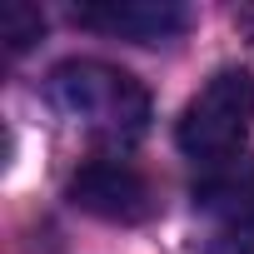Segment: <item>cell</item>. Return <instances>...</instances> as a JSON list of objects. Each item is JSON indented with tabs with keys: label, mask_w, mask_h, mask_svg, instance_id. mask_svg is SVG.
Segmentation results:
<instances>
[{
	"label": "cell",
	"mask_w": 254,
	"mask_h": 254,
	"mask_svg": "<svg viewBox=\"0 0 254 254\" xmlns=\"http://www.w3.org/2000/svg\"><path fill=\"white\" fill-rule=\"evenodd\" d=\"M50 100L80 125L95 140H110V145H130L145 135L150 125V95L145 85L120 70L110 60H65L50 70Z\"/></svg>",
	"instance_id": "6da1fadb"
},
{
	"label": "cell",
	"mask_w": 254,
	"mask_h": 254,
	"mask_svg": "<svg viewBox=\"0 0 254 254\" xmlns=\"http://www.w3.org/2000/svg\"><path fill=\"white\" fill-rule=\"evenodd\" d=\"M249 130H254V75L229 65V70H214L190 95L175 125V140L199 170H214L244 155Z\"/></svg>",
	"instance_id": "7a4b0ae2"
},
{
	"label": "cell",
	"mask_w": 254,
	"mask_h": 254,
	"mask_svg": "<svg viewBox=\"0 0 254 254\" xmlns=\"http://www.w3.org/2000/svg\"><path fill=\"white\" fill-rule=\"evenodd\" d=\"M70 204L110 224H140L155 214V190L130 160H90L70 175Z\"/></svg>",
	"instance_id": "3957f363"
},
{
	"label": "cell",
	"mask_w": 254,
	"mask_h": 254,
	"mask_svg": "<svg viewBox=\"0 0 254 254\" xmlns=\"http://www.w3.org/2000/svg\"><path fill=\"white\" fill-rule=\"evenodd\" d=\"M75 20L100 30V35L160 45V40H175L190 25V10L175 5V0H85V5H75Z\"/></svg>",
	"instance_id": "277c9868"
},
{
	"label": "cell",
	"mask_w": 254,
	"mask_h": 254,
	"mask_svg": "<svg viewBox=\"0 0 254 254\" xmlns=\"http://www.w3.org/2000/svg\"><path fill=\"white\" fill-rule=\"evenodd\" d=\"M194 204L229 229H249L254 224V155H239L229 165L204 170L194 185Z\"/></svg>",
	"instance_id": "5b68a950"
},
{
	"label": "cell",
	"mask_w": 254,
	"mask_h": 254,
	"mask_svg": "<svg viewBox=\"0 0 254 254\" xmlns=\"http://www.w3.org/2000/svg\"><path fill=\"white\" fill-rule=\"evenodd\" d=\"M40 35H45V15L35 5H25V0H5V5H0V40H5L10 55L30 50Z\"/></svg>",
	"instance_id": "8992f818"
}]
</instances>
